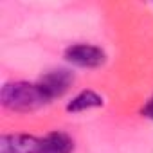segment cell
I'll return each instance as SVG.
<instances>
[{"label": "cell", "instance_id": "6da1fadb", "mask_svg": "<svg viewBox=\"0 0 153 153\" xmlns=\"http://www.w3.org/2000/svg\"><path fill=\"white\" fill-rule=\"evenodd\" d=\"M0 101L11 112H34L45 105H49V99L45 97L43 90L38 83L29 81H11L6 83L0 92Z\"/></svg>", "mask_w": 153, "mask_h": 153}, {"label": "cell", "instance_id": "7a4b0ae2", "mask_svg": "<svg viewBox=\"0 0 153 153\" xmlns=\"http://www.w3.org/2000/svg\"><path fill=\"white\" fill-rule=\"evenodd\" d=\"M65 59L81 68H99L106 63V52L92 43H74L68 45L63 52Z\"/></svg>", "mask_w": 153, "mask_h": 153}, {"label": "cell", "instance_id": "3957f363", "mask_svg": "<svg viewBox=\"0 0 153 153\" xmlns=\"http://www.w3.org/2000/svg\"><path fill=\"white\" fill-rule=\"evenodd\" d=\"M74 79L76 78H74L72 70H68V68H52V70H47L36 83L40 85L45 97L51 103L58 97H63L68 92V88L74 85Z\"/></svg>", "mask_w": 153, "mask_h": 153}, {"label": "cell", "instance_id": "277c9868", "mask_svg": "<svg viewBox=\"0 0 153 153\" xmlns=\"http://www.w3.org/2000/svg\"><path fill=\"white\" fill-rule=\"evenodd\" d=\"M40 139L27 133H9L0 137V153H38Z\"/></svg>", "mask_w": 153, "mask_h": 153}, {"label": "cell", "instance_id": "5b68a950", "mask_svg": "<svg viewBox=\"0 0 153 153\" xmlns=\"http://www.w3.org/2000/svg\"><path fill=\"white\" fill-rule=\"evenodd\" d=\"M74 139L65 131H51L40 137V151L38 153H72Z\"/></svg>", "mask_w": 153, "mask_h": 153}, {"label": "cell", "instance_id": "8992f818", "mask_svg": "<svg viewBox=\"0 0 153 153\" xmlns=\"http://www.w3.org/2000/svg\"><path fill=\"white\" fill-rule=\"evenodd\" d=\"M105 105V99L101 94H97L96 90H81L79 94H76L68 103H67V112L78 114V112H87V110H94Z\"/></svg>", "mask_w": 153, "mask_h": 153}, {"label": "cell", "instance_id": "52a82bcc", "mask_svg": "<svg viewBox=\"0 0 153 153\" xmlns=\"http://www.w3.org/2000/svg\"><path fill=\"white\" fill-rule=\"evenodd\" d=\"M140 114L146 117V119H151L153 121V96L146 101V105L142 106V110H140Z\"/></svg>", "mask_w": 153, "mask_h": 153}]
</instances>
